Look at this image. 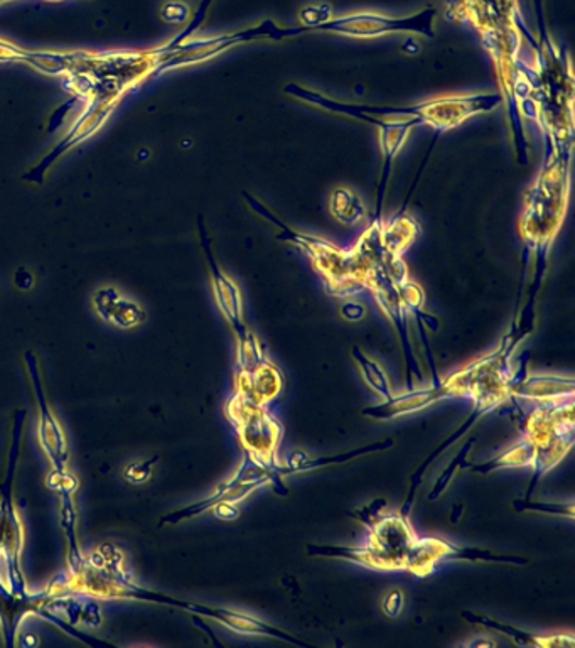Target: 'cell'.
<instances>
[{
  "label": "cell",
  "instance_id": "6da1fadb",
  "mask_svg": "<svg viewBox=\"0 0 575 648\" xmlns=\"http://www.w3.org/2000/svg\"><path fill=\"white\" fill-rule=\"evenodd\" d=\"M368 537L363 546H316L309 544L312 558L342 559L380 571H409L418 577L434 573L440 562H500L525 565L527 558L497 554L478 547H459L448 540L417 537L410 522L400 515H384L368 525Z\"/></svg>",
  "mask_w": 575,
  "mask_h": 648
},
{
  "label": "cell",
  "instance_id": "7a4b0ae2",
  "mask_svg": "<svg viewBox=\"0 0 575 648\" xmlns=\"http://www.w3.org/2000/svg\"><path fill=\"white\" fill-rule=\"evenodd\" d=\"M449 17L473 24L483 36V45L497 64L498 84L503 100L510 105L516 158L528 162V146L523 133L520 105L528 97L527 78L520 60L522 30L527 29L520 14L518 0H458L448 9Z\"/></svg>",
  "mask_w": 575,
  "mask_h": 648
},
{
  "label": "cell",
  "instance_id": "3957f363",
  "mask_svg": "<svg viewBox=\"0 0 575 648\" xmlns=\"http://www.w3.org/2000/svg\"><path fill=\"white\" fill-rule=\"evenodd\" d=\"M572 148L553 149L546 154L543 170L538 174L537 183L527 195V204L520 220V235L525 247L534 250L535 277L528 289L527 304L515 328L528 336L535 328V302L546 277L550 247L564 223L568 200V167H571Z\"/></svg>",
  "mask_w": 575,
  "mask_h": 648
},
{
  "label": "cell",
  "instance_id": "277c9868",
  "mask_svg": "<svg viewBox=\"0 0 575 648\" xmlns=\"http://www.w3.org/2000/svg\"><path fill=\"white\" fill-rule=\"evenodd\" d=\"M287 95L296 100L316 105L327 112L341 113L348 117H354L357 113H363L368 117L385 119V121H405V119H418L421 125H429L436 130L437 136L448 133L451 128L466 122L467 119L489 113L503 105V95L476 94V95H449L439 99L425 100L409 107H380V105H358V103L338 102L329 99L320 91L309 90L301 85L289 84L284 88Z\"/></svg>",
  "mask_w": 575,
  "mask_h": 648
},
{
  "label": "cell",
  "instance_id": "5b68a950",
  "mask_svg": "<svg viewBox=\"0 0 575 648\" xmlns=\"http://www.w3.org/2000/svg\"><path fill=\"white\" fill-rule=\"evenodd\" d=\"M243 197L249 207L255 210L262 219L277 226L280 230V234L275 237L277 240L290 241L292 246L298 247L309 257V261L312 262L317 274L323 277L324 286L329 295L336 296V298H350V296L360 295L366 290V277H368L370 269L376 264L365 250L358 246L350 250L341 249L326 238L293 230L252 195L243 192Z\"/></svg>",
  "mask_w": 575,
  "mask_h": 648
},
{
  "label": "cell",
  "instance_id": "8992f818",
  "mask_svg": "<svg viewBox=\"0 0 575 648\" xmlns=\"http://www.w3.org/2000/svg\"><path fill=\"white\" fill-rule=\"evenodd\" d=\"M437 11L434 8L424 9L410 17H391L378 12H353V14L332 17L326 23L308 29V33H327V35L345 36L351 39H375L387 35H421L424 38H436L434 20Z\"/></svg>",
  "mask_w": 575,
  "mask_h": 648
},
{
  "label": "cell",
  "instance_id": "52a82bcc",
  "mask_svg": "<svg viewBox=\"0 0 575 648\" xmlns=\"http://www.w3.org/2000/svg\"><path fill=\"white\" fill-rule=\"evenodd\" d=\"M226 415L237 429L243 451L262 466H277L283 426L265 411L264 406H257L235 392L226 403Z\"/></svg>",
  "mask_w": 575,
  "mask_h": 648
},
{
  "label": "cell",
  "instance_id": "ba28073f",
  "mask_svg": "<svg viewBox=\"0 0 575 648\" xmlns=\"http://www.w3.org/2000/svg\"><path fill=\"white\" fill-rule=\"evenodd\" d=\"M471 381H473V363L458 370L451 377L439 382L429 388L422 390H407L402 396H391V399L384 400L380 406H372L361 411L365 418L376 421H390L399 415L412 414L429 408L434 402L451 397L467 396L470 394Z\"/></svg>",
  "mask_w": 575,
  "mask_h": 648
},
{
  "label": "cell",
  "instance_id": "9c48e42d",
  "mask_svg": "<svg viewBox=\"0 0 575 648\" xmlns=\"http://www.w3.org/2000/svg\"><path fill=\"white\" fill-rule=\"evenodd\" d=\"M384 261L370 269L368 277H366V289L372 290L376 302L387 314L388 320L396 324L397 332H399L400 339H402L403 357H405L407 390H412L414 388V377L418 382H424L425 378L417 360H415L414 348L410 344L409 320H407L409 313L403 308L396 284L385 271Z\"/></svg>",
  "mask_w": 575,
  "mask_h": 648
},
{
  "label": "cell",
  "instance_id": "30bf717a",
  "mask_svg": "<svg viewBox=\"0 0 575 648\" xmlns=\"http://www.w3.org/2000/svg\"><path fill=\"white\" fill-rule=\"evenodd\" d=\"M353 119L360 122H366V124L373 125L378 128V140H380L382 148V166L380 185H378V191H376V210L375 220H384V203L385 197H387V186L390 182L391 167L396 162L397 155L402 151L403 144L407 142L410 130L421 125L418 119H405V121H385V119L368 117L363 113H357Z\"/></svg>",
  "mask_w": 575,
  "mask_h": 648
},
{
  "label": "cell",
  "instance_id": "8fae6325",
  "mask_svg": "<svg viewBox=\"0 0 575 648\" xmlns=\"http://www.w3.org/2000/svg\"><path fill=\"white\" fill-rule=\"evenodd\" d=\"M471 399L474 400V406L470 418H467L466 421H464V423L454 431V434H451V436H449L448 439H446V441L439 446V448L434 449L429 457H427V460L422 461L421 466L417 468V472H415L414 476H412V479H410L409 495H407L405 501H403L402 510H400V516H403V519H407V521H409L410 513H412V510H414L415 495H417L422 478H424L425 472L433 466L434 461H436L440 454H443V452L448 451L451 446H454L455 443L461 439V437L466 436V434L473 429L474 424L478 423L483 415L495 411V409L500 408V406H503L504 402L510 400L507 396H501V394L495 392L474 394Z\"/></svg>",
  "mask_w": 575,
  "mask_h": 648
},
{
  "label": "cell",
  "instance_id": "7c38bea8",
  "mask_svg": "<svg viewBox=\"0 0 575 648\" xmlns=\"http://www.w3.org/2000/svg\"><path fill=\"white\" fill-rule=\"evenodd\" d=\"M201 240H203V249L207 252L208 262H210L211 275H213V289H215L216 304L222 310L223 316L226 317L235 335H237L238 344L245 341L252 335L249 326L245 324L243 320V301H241V292L237 284L229 279L228 275L218 267L215 257L211 253L210 238H208L207 230H204L203 222L200 220Z\"/></svg>",
  "mask_w": 575,
  "mask_h": 648
},
{
  "label": "cell",
  "instance_id": "4fadbf2b",
  "mask_svg": "<svg viewBox=\"0 0 575 648\" xmlns=\"http://www.w3.org/2000/svg\"><path fill=\"white\" fill-rule=\"evenodd\" d=\"M179 607L192 611V613L201 614V616H207V619L216 620V622L222 623L226 628L234 630L237 634L260 635V637L277 638V640H283L290 645H298V647H309L305 641L299 640V638L287 634V632L277 628V626L268 625V623L255 619L252 614L240 613V611L228 610V608H213L204 607V605L186 603V601H180Z\"/></svg>",
  "mask_w": 575,
  "mask_h": 648
},
{
  "label": "cell",
  "instance_id": "5bb4252c",
  "mask_svg": "<svg viewBox=\"0 0 575 648\" xmlns=\"http://www.w3.org/2000/svg\"><path fill=\"white\" fill-rule=\"evenodd\" d=\"M284 377L280 370L267 359L247 369H238L237 394L257 406H267L283 392Z\"/></svg>",
  "mask_w": 575,
  "mask_h": 648
},
{
  "label": "cell",
  "instance_id": "9a60e30c",
  "mask_svg": "<svg viewBox=\"0 0 575 648\" xmlns=\"http://www.w3.org/2000/svg\"><path fill=\"white\" fill-rule=\"evenodd\" d=\"M27 363H29L33 382H35L36 396H38L39 411H41V427H39V437L45 446L48 457L53 461L57 472H64V464L68 461V445L64 437L63 429L54 419L53 412L49 411L46 403L45 394H42L41 381H39L38 366H36L35 357L26 353Z\"/></svg>",
  "mask_w": 575,
  "mask_h": 648
},
{
  "label": "cell",
  "instance_id": "2e32d148",
  "mask_svg": "<svg viewBox=\"0 0 575 648\" xmlns=\"http://www.w3.org/2000/svg\"><path fill=\"white\" fill-rule=\"evenodd\" d=\"M466 622L473 625H482L485 628L498 632V634L508 635L520 647H537V648H572L575 645L572 635H535L525 630L515 628V626L507 625V623L497 622V620L488 619L485 614H476L473 611H463L461 613Z\"/></svg>",
  "mask_w": 575,
  "mask_h": 648
},
{
  "label": "cell",
  "instance_id": "e0dca14e",
  "mask_svg": "<svg viewBox=\"0 0 575 648\" xmlns=\"http://www.w3.org/2000/svg\"><path fill=\"white\" fill-rule=\"evenodd\" d=\"M574 378L553 377V375H534L525 378L516 387L513 397L530 399L535 402H557V400L574 399Z\"/></svg>",
  "mask_w": 575,
  "mask_h": 648
},
{
  "label": "cell",
  "instance_id": "ac0fdd59",
  "mask_svg": "<svg viewBox=\"0 0 575 648\" xmlns=\"http://www.w3.org/2000/svg\"><path fill=\"white\" fill-rule=\"evenodd\" d=\"M95 306L103 320L115 324L118 328H133L139 326L146 314L139 306L122 298L115 289H103L95 296Z\"/></svg>",
  "mask_w": 575,
  "mask_h": 648
},
{
  "label": "cell",
  "instance_id": "d6986e66",
  "mask_svg": "<svg viewBox=\"0 0 575 648\" xmlns=\"http://www.w3.org/2000/svg\"><path fill=\"white\" fill-rule=\"evenodd\" d=\"M393 439H385V441L372 443V445L360 446L358 449H353L350 452H342V454H336V457H324V458H312V460H302L296 464H287V466H274V472L277 473L280 478L287 475H293V473L312 472L317 468L333 466V464L350 463V461L358 460L361 457H368L372 452L387 451V449L393 448Z\"/></svg>",
  "mask_w": 575,
  "mask_h": 648
},
{
  "label": "cell",
  "instance_id": "ffe728a7",
  "mask_svg": "<svg viewBox=\"0 0 575 648\" xmlns=\"http://www.w3.org/2000/svg\"><path fill=\"white\" fill-rule=\"evenodd\" d=\"M421 234V226L414 219L405 216L402 213L384 223L382 230V246H384L385 256L402 257L403 252L414 244L415 238Z\"/></svg>",
  "mask_w": 575,
  "mask_h": 648
},
{
  "label": "cell",
  "instance_id": "44dd1931",
  "mask_svg": "<svg viewBox=\"0 0 575 648\" xmlns=\"http://www.w3.org/2000/svg\"><path fill=\"white\" fill-rule=\"evenodd\" d=\"M535 458V445L527 434H523L522 439L513 446L512 449H508L500 457L492 458V460L486 461L483 464H470V472L482 473V475H489L495 470H501V468H525L534 464Z\"/></svg>",
  "mask_w": 575,
  "mask_h": 648
},
{
  "label": "cell",
  "instance_id": "7402d4cb",
  "mask_svg": "<svg viewBox=\"0 0 575 648\" xmlns=\"http://www.w3.org/2000/svg\"><path fill=\"white\" fill-rule=\"evenodd\" d=\"M329 210L342 225H357L365 219V203L350 188H336L329 200Z\"/></svg>",
  "mask_w": 575,
  "mask_h": 648
},
{
  "label": "cell",
  "instance_id": "603a6c76",
  "mask_svg": "<svg viewBox=\"0 0 575 648\" xmlns=\"http://www.w3.org/2000/svg\"><path fill=\"white\" fill-rule=\"evenodd\" d=\"M351 354H353L354 362L360 366L363 381L368 384V387L373 388L378 396L384 397V400L391 399L393 394H391L390 381H388L387 372L382 369L380 363L368 359L358 347H353Z\"/></svg>",
  "mask_w": 575,
  "mask_h": 648
},
{
  "label": "cell",
  "instance_id": "cb8c5ba5",
  "mask_svg": "<svg viewBox=\"0 0 575 648\" xmlns=\"http://www.w3.org/2000/svg\"><path fill=\"white\" fill-rule=\"evenodd\" d=\"M476 441H478L476 437H471L470 441H467L463 448L459 449L454 460L446 466V470H443V472L440 473L439 478H437L436 485H434L433 491L429 494V500H439L440 495L448 490V486L451 485L452 479H454L455 473H458L459 470H467V468H470L467 457H470V452L473 451V446L476 445Z\"/></svg>",
  "mask_w": 575,
  "mask_h": 648
},
{
  "label": "cell",
  "instance_id": "d4e9b609",
  "mask_svg": "<svg viewBox=\"0 0 575 648\" xmlns=\"http://www.w3.org/2000/svg\"><path fill=\"white\" fill-rule=\"evenodd\" d=\"M516 512H535L543 515L567 516L574 519V503H550V501H534L530 498L513 501Z\"/></svg>",
  "mask_w": 575,
  "mask_h": 648
},
{
  "label": "cell",
  "instance_id": "484cf974",
  "mask_svg": "<svg viewBox=\"0 0 575 648\" xmlns=\"http://www.w3.org/2000/svg\"><path fill=\"white\" fill-rule=\"evenodd\" d=\"M385 509H387V500L385 498H376V500H373L372 503L363 507V509L351 512L350 516H353V519L360 521L365 527H368L375 519L382 515Z\"/></svg>",
  "mask_w": 575,
  "mask_h": 648
},
{
  "label": "cell",
  "instance_id": "4316f807",
  "mask_svg": "<svg viewBox=\"0 0 575 648\" xmlns=\"http://www.w3.org/2000/svg\"><path fill=\"white\" fill-rule=\"evenodd\" d=\"M158 463V458L154 460L140 461V463L130 464L125 472V478L133 483H143L151 476L152 464Z\"/></svg>",
  "mask_w": 575,
  "mask_h": 648
},
{
  "label": "cell",
  "instance_id": "83f0119b",
  "mask_svg": "<svg viewBox=\"0 0 575 648\" xmlns=\"http://www.w3.org/2000/svg\"><path fill=\"white\" fill-rule=\"evenodd\" d=\"M403 610V593L396 589V591L388 593L387 598L384 599V613L390 619H399Z\"/></svg>",
  "mask_w": 575,
  "mask_h": 648
},
{
  "label": "cell",
  "instance_id": "f1b7e54d",
  "mask_svg": "<svg viewBox=\"0 0 575 648\" xmlns=\"http://www.w3.org/2000/svg\"><path fill=\"white\" fill-rule=\"evenodd\" d=\"M366 311L360 302H347V304L342 306L341 308V316L348 321H360L365 317Z\"/></svg>",
  "mask_w": 575,
  "mask_h": 648
},
{
  "label": "cell",
  "instance_id": "f546056e",
  "mask_svg": "<svg viewBox=\"0 0 575 648\" xmlns=\"http://www.w3.org/2000/svg\"><path fill=\"white\" fill-rule=\"evenodd\" d=\"M213 510H215V515L218 516V519H223V521H234V519H237V516L240 515L235 503H228V501L216 503V506L213 507Z\"/></svg>",
  "mask_w": 575,
  "mask_h": 648
},
{
  "label": "cell",
  "instance_id": "4dcf8cb0",
  "mask_svg": "<svg viewBox=\"0 0 575 648\" xmlns=\"http://www.w3.org/2000/svg\"><path fill=\"white\" fill-rule=\"evenodd\" d=\"M14 281L15 286L23 290L33 289V286H35V277H33V274H30L29 271H26V269H20V272L15 274Z\"/></svg>",
  "mask_w": 575,
  "mask_h": 648
},
{
  "label": "cell",
  "instance_id": "1f68e13d",
  "mask_svg": "<svg viewBox=\"0 0 575 648\" xmlns=\"http://www.w3.org/2000/svg\"><path fill=\"white\" fill-rule=\"evenodd\" d=\"M479 645H486V647H492V645H495V641H483V640H476L473 641V644H470V647H479Z\"/></svg>",
  "mask_w": 575,
  "mask_h": 648
}]
</instances>
